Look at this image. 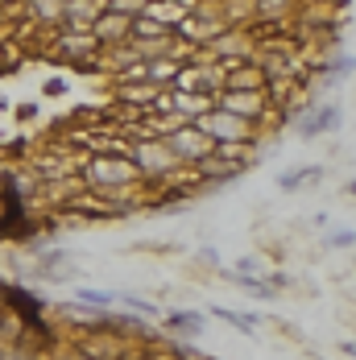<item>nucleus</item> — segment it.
Returning <instances> with one entry per match:
<instances>
[{
    "label": "nucleus",
    "instance_id": "1",
    "mask_svg": "<svg viewBox=\"0 0 356 360\" xmlns=\"http://www.w3.org/2000/svg\"><path fill=\"white\" fill-rule=\"evenodd\" d=\"M46 58H54L63 67H75V71H100L104 46L96 41V34H87V30H58V34H50Z\"/></svg>",
    "mask_w": 356,
    "mask_h": 360
},
{
    "label": "nucleus",
    "instance_id": "2",
    "mask_svg": "<svg viewBox=\"0 0 356 360\" xmlns=\"http://www.w3.org/2000/svg\"><path fill=\"white\" fill-rule=\"evenodd\" d=\"M199 129L212 137L215 145H232V149H261L265 141V124H253V120H241V116H232V112H220L212 108L203 120H199Z\"/></svg>",
    "mask_w": 356,
    "mask_h": 360
},
{
    "label": "nucleus",
    "instance_id": "3",
    "mask_svg": "<svg viewBox=\"0 0 356 360\" xmlns=\"http://www.w3.org/2000/svg\"><path fill=\"white\" fill-rule=\"evenodd\" d=\"M228 30H232V25H228V17H224V4H220V0H195L191 17L178 25V37H182L191 50H208L215 37H224Z\"/></svg>",
    "mask_w": 356,
    "mask_h": 360
},
{
    "label": "nucleus",
    "instance_id": "4",
    "mask_svg": "<svg viewBox=\"0 0 356 360\" xmlns=\"http://www.w3.org/2000/svg\"><path fill=\"white\" fill-rule=\"evenodd\" d=\"M166 141H170V149H174V158H178L182 170H195V166H203L208 158H215V141L199 129V124H178Z\"/></svg>",
    "mask_w": 356,
    "mask_h": 360
},
{
    "label": "nucleus",
    "instance_id": "5",
    "mask_svg": "<svg viewBox=\"0 0 356 360\" xmlns=\"http://www.w3.org/2000/svg\"><path fill=\"white\" fill-rule=\"evenodd\" d=\"M133 25H137L133 17H120V13H112L104 4V13H100V21H96L91 34H96V41H100L104 50H116V46H129V41H133Z\"/></svg>",
    "mask_w": 356,
    "mask_h": 360
},
{
    "label": "nucleus",
    "instance_id": "6",
    "mask_svg": "<svg viewBox=\"0 0 356 360\" xmlns=\"http://www.w3.org/2000/svg\"><path fill=\"white\" fill-rule=\"evenodd\" d=\"M323 179H327V166H290V170H282L278 179H274V186L282 191V195H303V191H319Z\"/></svg>",
    "mask_w": 356,
    "mask_h": 360
},
{
    "label": "nucleus",
    "instance_id": "7",
    "mask_svg": "<svg viewBox=\"0 0 356 360\" xmlns=\"http://www.w3.org/2000/svg\"><path fill=\"white\" fill-rule=\"evenodd\" d=\"M191 8H195V0H145V13L149 21H158V25H166V30H174L191 17Z\"/></svg>",
    "mask_w": 356,
    "mask_h": 360
},
{
    "label": "nucleus",
    "instance_id": "8",
    "mask_svg": "<svg viewBox=\"0 0 356 360\" xmlns=\"http://www.w3.org/2000/svg\"><path fill=\"white\" fill-rule=\"evenodd\" d=\"M224 91H269V75L257 63H241L224 75Z\"/></svg>",
    "mask_w": 356,
    "mask_h": 360
},
{
    "label": "nucleus",
    "instance_id": "9",
    "mask_svg": "<svg viewBox=\"0 0 356 360\" xmlns=\"http://www.w3.org/2000/svg\"><path fill=\"white\" fill-rule=\"evenodd\" d=\"M203 323H208V319H203V311H166L158 327H162L170 340H186V335H199Z\"/></svg>",
    "mask_w": 356,
    "mask_h": 360
},
{
    "label": "nucleus",
    "instance_id": "10",
    "mask_svg": "<svg viewBox=\"0 0 356 360\" xmlns=\"http://www.w3.org/2000/svg\"><path fill=\"white\" fill-rule=\"evenodd\" d=\"M212 315L220 319V323H228V327H236L245 340H253L257 335V327L265 323V315H249V311H232V307H212Z\"/></svg>",
    "mask_w": 356,
    "mask_h": 360
},
{
    "label": "nucleus",
    "instance_id": "11",
    "mask_svg": "<svg viewBox=\"0 0 356 360\" xmlns=\"http://www.w3.org/2000/svg\"><path fill=\"white\" fill-rule=\"evenodd\" d=\"M116 294H120V302H125L137 319H153V323H162V315H166V311H162L153 298H145V294H137V290H116Z\"/></svg>",
    "mask_w": 356,
    "mask_h": 360
},
{
    "label": "nucleus",
    "instance_id": "12",
    "mask_svg": "<svg viewBox=\"0 0 356 360\" xmlns=\"http://www.w3.org/2000/svg\"><path fill=\"white\" fill-rule=\"evenodd\" d=\"M71 294H75V302H91V311H104V315L120 302L116 290H96V286H75Z\"/></svg>",
    "mask_w": 356,
    "mask_h": 360
},
{
    "label": "nucleus",
    "instance_id": "13",
    "mask_svg": "<svg viewBox=\"0 0 356 360\" xmlns=\"http://www.w3.org/2000/svg\"><path fill=\"white\" fill-rule=\"evenodd\" d=\"M0 360H54V352L50 348H34L30 335H25L21 344H0Z\"/></svg>",
    "mask_w": 356,
    "mask_h": 360
},
{
    "label": "nucleus",
    "instance_id": "14",
    "mask_svg": "<svg viewBox=\"0 0 356 360\" xmlns=\"http://www.w3.org/2000/svg\"><path fill=\"white\" fill-rule=\"evenodd\" d=\"M323 249L327 252H356V228H327L323 232Z\"/></svg>",
    "mask_w": 356,
    "mask_h": 360
},
{
    "label": "nucleus",
    "instance_id": "15",
    "mask_svg": "<svg viewBox=\"0 0 356 360\" xmlns=\"http://www.w3.org/2000/svg\"><path fill=\"white\" fill-rule=\"evenodd\" d=\"M54 360H116V356H100V352H87V348H58L54 352Z\"/></svg>",
    "mask_w": 356,
    "mask_h": 360
},
{
    "label": "nucleus",
    "instance_id": "16",
    "mask_svg": "<svg viewBox=\"0 0 356 360\" xmlns=\"http://www.w3.org/2000/svg\"><path fill=\"white\" fill-rule=\"evenodd\" d=\"M133 360H178V356H174V348H170V344H149V348H141Z\"/></svg>",
    "mask_w": 356,
    "mask_h": 360
},
{
    "label": "nucleus",
    "instance_id": "17",
    "mask_svg": "<svg viewBox=\"0 0 356 360\" xmlns=\"http://www.w3.org/2000/svg\"><path fill=\"white\" fill-rule=\"evenodd\" d=\"M13 116H17V124H34L37 116H42V108H37V100H25V104L13 108Z\"/></svg>",
    "mask_w": 356,
    "mask_h": 360
},
{
    "label": "nucleus",
    "instance_id": "18",
    "mask_svg": "<svg viewBox=\"0 0 356 360\" xmlns=\"http://www.w3.org/2000/svg\"><path fill=\"white\" fill-rule=\"evenodd\" d=\"M67 87H71L67 79H46V83H42V96H46V100H58V96H67Z\"/></svg>",
    "mask_w": 356,
    "mask_h": 360
},
{
    "label": "nucleus",
    "instance_id": "19",
    "mask_svg": "<svg viewBox=\"0 0 356 360\" xmlns=\"http://www.w3.org/2000/svg\"><path fill=\"white\" fill-rule=\"evenodd\" d=\"M336 348H340L344 356H352V360H356V344H348V340H336Z\"/></svg>",
    "mask_w": 356,
    "mask_h": 360
},
{
    "label": "nucleus",
    "instance_id": "20",
    "mask_svg": "<svg viewBox=\"0 0 356 360\" xmlns=\"http://www.w3.org/2000/svg\"><path fill=\"white\" fill-rule=\"evenodd\" d=\"M340 195H348V199H356V179H348L344 186H340Z\"/></svg>",
    "mask_w": 356,
    "mask_h": 360
},
{
    "label": "nucleus",
    "instance_id": "21",
    "mask_svg": "<svg viewBox=\"0 0 356 360\" xmlns=\"http://www.w3.org/2000/svg\"><path fill=\"white\" fill-rule=\"evenodd\" d=\"M0 112H8V100H4V96H0Z\"/></svg>",
    "mask_w": 356,
    "mask_h": 360
},
{
    "label": "nucleus",
    "instance_id": "22",
    "mask_svg": "<svg viewBox=\"0 0 356 360\" xmlns=\"http://www.w3.org/2000/svg\"><path fill=\"white\" fill-rule=\"evenodd\" d=\"M352 274H356V252H352Z\"/></svg>",
    "mask_w": 356,
    "mask_h": 360
}]
</instances>
